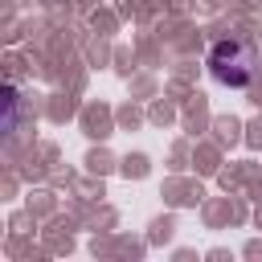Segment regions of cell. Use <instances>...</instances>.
Instances as JSON below:
<instances>
[{"instance_id": "obj_1", "label": "cell", "mask_w": 262, "mask_h": 262, "mask_svg": "<svg viewBox=\"0 0 262 262\" xmlns=\"http://www.w3.org/2000/svg\"><path fill=\"white\" fill-rule=\"evenodd\" d=\"M258 70H262L258 66V45L250 37L229 33V37L213 41V49H209V74L217 82H225V86H250L258 78Z\"/></svg>"}]
</instances>
